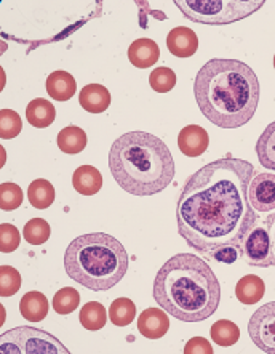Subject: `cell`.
<instances>
[{"instance_id": "obj_1", "label": "cell", "mask_w": 275, "mask_h": 354, "mask_svg": "<svg viewBox=\"0 0 275 354\" xmlns=\"http://www.w3.org/2000/svg\"><path fill=\"white\" fill-rule=\"evenodd\" d=\"M253 175V164L227 156L203 165L186 181L176 223L191 249L207 258L224 247L243 252V242L258 221L248 199Z\"/></svg>"}, {"instance_id": "obj_2", "label": "cell", "mask_w": 275, "mask_h": 354, "mask_svg": "<svg viewBox=\"0 0 275 354\" xmlns=\"http://www.w3.org/2000/svg\"><path fill=\"white\" fill-rule=\"evenodd\" d=\"M258 75L238 59L213 58L193 82L200 113L220 129H238L253 119L259 104Z\"/></svg>"}, {"instance_id": "obj_3", "label": "cell", "mask_w": 275, "mask_h": 354, "mask_svg": "<svg viewBox=\"0 0 275 354\" xmlns=\"http://www.w3.org/2000/svg\"><path fill=\"white\" fill-rule=\"evenodd\" d=\"M157 305L182 322H200L213 316L221 301V284L200 257L173 255L154 281Z\"/></svg>"}, {"instance_id": "obj_4", "label": "cell", "mask_w": 275, "mask_h": 354, "mask_svg": "<svg viewBox=\"0 0 275 354\" xmlns=\"http://www.w3.org/2000/svg\"><path fill=\"white\" fill-rule=\"evenodd\" d=\"M109 169L117 185L135 196H154L175 178V160L159 136L129 131L119 136L109 153Z\"/></svg>"}, {"instance_id": "obj_5", "label": "cell", "mask_w": 275, "mask_h": 354, "mask_svg": "<svg viewBox=\"0 0 275 354\" xmlns=\"http://www.w3.org/2000/svg\"><path fill=\"white\" fill-rule=\"evenodd\" d=\"M64 268L70 279L93 292L119 284L129 271V254L115 237L106 232L79 236L68 245Z\"/></svg>"}, {"instance_id": "obj_6", "label": "cell", "mask_w": 275, "mask_h": 354, "mask_svg": "<svg viewBox=\"0 0 275 354\" xmlns=\"http://www.w3.org/2000/svg\"><path fill=\"white\" fill-rule=\"evenodd\" d=\"M182 17L192 23L224 26L248 18L264 7V0H176Z\"/></svg>"}, {"instance_id": "obj_7", "label": "cell", "mask_w": 275, "mask_h": 354, "mask_svg": "<svg viewBox=\"0 0 275 354\" xmlns=\"http://www.w3.org/2000/svg\"><path fill=\"white\" fill-rule=\"evenodd\" d=\"M2 354H69L70 351L52 333L39 328L21 326L2 333L0 337Z\"/></svg>"}, {"instance_id": "obj_8", "label": "cell", "mask_w": 275, "mask_h": 354, "mask_svg": "<svg viewBox=\"0 0 275 354\" xmlns=\"http://www.w3.org/2000/svg\"><path fill=\"white\" fill-rule=\"evenodd\" d=\"M248 333L259 350L275 354V301L258 308L248 322Z\"/></svg>"}, {"instance_id": "obj_9", "label": "cell", "mask_w": 275, "mask_h": 354, "mask_svg": "<svg viewBox=\"0 0 275 354\" xmlns=\"http://www.w3.org/2000/svg\"><path fill=\"white\" fill-rule=\"evenodd\" d=\"M243 258L249 266L269 268L274 266L271 239L269 232L264 227H253L243 242Z\"/></svg>"}, {"instance_id": "obj_10", "label": "cell", "mask_w": 275, "mask_h": 354, "mask_svg": "<svg viewBox=\"0 0 275 354\" xmlns=\"http://www.w3.org/2000/svg\"><path fill=\"white\" fill-rule=\"evenodd\" d=\"M248 199L256 212L275 210V175L259 174L253 176L249 181Z\"/></svg>"}, {"instance_id": "obj_11", "label": "cell", "mask_w": 275, "mask_h": 354, "mask_svg": "<svg viewBox=\"0 0 275 354\" xmlns=\"http://www.w3.org/2000/svg\"><path fill=\"white\" fill-rule=\"evenodd\" d=\"M170 328V319L164 308H147L138 317V330L149 340H159Z\"/></svg>"}, {"instance_id": "obj_12", "label": "cell", "mask_w": 275, "mask_h": 354, "mask_svg": "<svg viewBox=\"0 0 275 354\" xmlns=\"http://www.w3.org/2000/svg\"><path fill=\"white\" fill-rule=\"evenodd\" d=\"M210 136L200 125H187L178 135V148L187 158H198L208 149Z\"/></svg>"}, {"instance_id": "obj_13", "label": "cell", "mask_w": 275, "mask_h": 354, "mask_svg": "<svg viewBox=\"0 0 275 354\" xmlns=\"http://www.w3.org/2000/svg\"><path fill=\"white\" fill-rule=\"evenodd\" d=\"M167 47L178 58H189L198 50V37L191 28L178 26L168 32Z\"/></svg>"}, {"instance_id": "obj_14", "label": "cell", "mask_w": 275, "mask_h": 354, "mask_svg": "<svg viewBox=\"0 0 275 354\" xmlns=\"http://www.w3.org/2000/svg\"><path fill=\"white\" fill-rule=\"evenodd\" d=\"M79 103L90 114H101L109 109L111 93L99 84H88L80 90Z\"/></svg>"}, {"instance_id": "obj_15", "label": "cell", "mask_w": 275, "mask_h": 354, "mask_svg": "<svg viewBox=\"0 0 275 354\" xmlns=\"http://www.w3.org/2000/svg\"><path fill=\"white\" fill-rule=\"evenodd\" d=\"M160 58V48L152 39H138L129 48V59L135 68L147 69Z\"/></svg>"}, {"instance_id": "obj_16", "label": "cell", "mask_w": 275, "mask_h": 354, "mask_svg": "<svg viewBox=\"0 0 275 354\" xmlns=\"http://www.w3.org/2000/svg\"><path fill=\"white\" fill-rule=\"evenodd\" d=\"M73 185L79 194L95 196L103 188V175L93 165H80L73 175Z\"/></svg>"}, {"instance_id": "obj_17", "label": "cell", "mask_w": 275, "mask_h": 354, "mask_svg": "<svg viewBox=\"0 0 275 354\" xmlns=\"http://www.w3.org/2000/svg\"><path fill=\"white\" fill-rule=\"evenodd\" d=\"M77 92L74 75L66 71H55L47 77V93L56 101H68Z\"/></svg>"}, {"instance_id": "obj_18", "label": "cell", "mask_w": 275, "mask_h": 354, "mask_svg": "<svg viewBox=\"0 0 275 354\" xmlns=\"http://www.w3.org/2000/svg\"><path fill=\"white\" fill-rule=\"evenodd\" d=\"M266 295V284L256 274L243 276L236 286V297L243 305H256Z\"/></svg>"}, {"instance_id": "obj_19", "label": "cell", "mask_w": 275, "mask_h": 354, "mask_svg": "<svg viewBox=\"0 0 275 354\" xmlns=\"http://www.w3.org/2000/svg\"><path fill=\"white\" fill-rule=\"evenodd\" d=\"M48 300L44 293L40 292H28L19 301V311L26 321L40 322L48 315Z\"/></svg>"}, {"instance_id": "obj_20", "label": "cell", "mask_w": 275, "mask_h": 354, "mask_svg": "<svg viewBox=\"0 0 275 354\" xmlns=\"http://www.w3.org/2000/svg\"><path fill=\"white\" fill-rule=\"evenodd\" d=\"M56 109L50 101L44 98H35L26 108L28 122L35 129H47L55 122Z\"/></svg>"}, {"instance_id": "obj_21", "label": "cell", "mask_w": 275, "mask_h": 354, "mask_svg": "<svg viewBox=\"0 0 275 354\" xmlns=\"http://www.w3.org/2000/svg\"><path fill=\"white\" fill-rule=\"evenodd\" d=\"M56 143L64 154H79L86 148L88 140H86L84 129L77 127V125H69V127H64L59 131L56 136Z\"/></svg>"}, {"instance_id": "obj_22", "label": "cell", "mask_w": 275, "mask_h": 354, "mask_svg": "<svg viewBox=\"0 0 275 354\" xmlns=\"http://www.w3.org/2000/svg\"><path fill=\"white\" fill-rule=\"evenodd\" d=\"M259 164L275 171V122L269 124L256 143Z\"/></svg>"}, {"instance_id": "obj_23", "label": "cell", "mask_w": 275, "mask_h": 354, "mask_svg": "<svg viewBox=\"0 0 275 354\" xmlns=\"http://www.w3.org/2000/svg\"><path fill=\"white\" fill-rule=\"evenodd\" d=\"M28 199L30 204H32V207H35V209H39V210L48 209V207L55 202L53 185L50 183L48 180H44V178L34 180L32 183L29 185Z\"/></svg>"}, {"instance_id": "obj_24", "label": "cell", "mask_w": 275, "mask_h": 354, "mask_svg": "<svg viewBox=\"0 0 275 354\" xmlns=\"http://www.w3.org/2000/svg\"><path fill=\"white\" fill-rule=\"evenodd\" d=\"M79 319L86 330H101L108 322V311L99 301H88L80 310Z\"/></svg>"}, {"instance_id": "obj_25", "label": "cell", "mask_w": 275, "mask_h": 354, "mask_svg": "<svg viewBox=\"0 0 275 354\" xmlns=\"http://www.w3.org/2000/svg\"><path fill=\"white\" fill-rule=\"evenodd\" d=\"M211 340L220 346H232L236 345L240 338V328L237 327L236 322L227 321V319H220L213 324L210 328Z\"/></svg>"}, {"instance_id": "obj_26", "label": "cell", "mask_w": 275, "mask_h": 354, "mask_svg": "<svg viewBox=\"0 0 275 354\" xmlns=\"http://www.w3.org/2000/svg\"><path fill=\"white\" fill-rule=\"evenodd\" d=\"M136 306L130 298H117L109 308V319L117 327H125L135 321Z\"/></svg>"}, {"instance_id": "obj_27", "label": "cell", "mask_w": 275, "mask_h": 354, "mask_svg": "<svg viewBox=\"0 0 275 354\" xmlns=\"http://www.w3.org/2000/svg\"><path fill=\"white\" fill-rule=\"evenodd\" d=\"M80 305V293L73 287H64L55 293L53 297V310L58 315H70L77 310Z\"/></svg>"}, {"instance_id": "obj_28", "label": "cell", "mask_w": 275, "mask_h": 354, "mask_svg": "<svg viewBox=\"0 0 275 354\" xmlns=\"http://www.w3.org/2000/svg\"><path fill=\"white\" fill-rule=\"evenodd\" d=\"M52 230L47 220L44 218H32L29 220L23 230V236L30 245H42L50 239Z\"/></svg>"}, {"instance_id": "obj_29", "label": "cell", "mask_w": 275, "mask_h": 354, "mask_svg": "<svg viewBox=\"0 0 275 354\" xmlns=\"http://www.w3.org/2000/svg\"><path fill=\"white\" fill-rule=\"evenodd\" d=\"M23 130V122L19 114L15 113L13 109H2L0 111V138L12 140L18 136Z\"/></svg>"}, {"instance_id": "obj_30", "label": "cell", "mask_w": 275, "mask_h": 354, "mask_svg": "<svg viewBox=\"0 0 275 354\" xmlns=\"http://www.w3.org/2000/svg\"><path fill=\"white\" fill-rule=\"evenodd\" d=\"M21 274L17 268L12 266H0V295L12 297L21 289Z\"/></svg>"}, {"instance_id": "obj_31", "label": "cell", "mask_w": 275, "mask_h": 354, "mask_svg": "<svg viewBox=\"0 0 275 354\" xmlns=\"http://www.w3.org/2000/svg\"><path fill=\"white\" fill-rule=\"evenodd\" d=\"M151 88L157 93H168L175 88L176 74L170 68H157L149 75Z\"/></svg>"}, {"instance_id": "obj_32", "label": "cell", "mask_w": 275, "mask_h": 354, "mask_svg": "<svg viewBox=\"0 0 275 354\" xmlns=\"http://www.w3.org/2000/svg\"><path fill=\"white\" fill-rule=\"evenodd\" d=\"M23 189L17 183L0 185V209L5 212L17 210L23 204Z\"/></svg>"}, {"instance_id": "obj_33", "label": "cell", "mask_w": 275, "mask_h": 354, "mask_svg": "<svg viewBox=\"0 0 275 354\" xmlns=\"http://www.w3.org/2000/svg\"><path fill=\"white\" fill-rule=\"evenodd\" d=\"M21 236L17 226L10 223L0 225V252L2 254H12L19 247Z\"/></svg>"}, {"instance_id": "obj_34", "label": "cell", "mask_w": 275, "mask_h": 354, "mask_svg": "<svg viewBox=\"0 0 275 354\" xmlns=\"http://www.w3.org/2000/svg\"><path fill=\"white\" fill-rule=\"evenodd\" d=\"M184 354H213V346L207 338L193 337L186 343Z\"/></svg>"}, {"instance_id": "obj_35", "label": "cell", "mask_w": 275, "mask_h": 354, "mask_svg": "<svg viewBox=\"0 0 275 354\" xmlns=\"http://www.w3.org/2000/svg\"><path fill=\"white\" fill-rule=\"evenodd\" d=\"M242 255H243V252L236 249V247H224V249L216 250L215 254H211L208 258H211V260H215L218 263H226V265H231V263L237 261Z\"/></svg>"}, {"instance_id": "obj_36", "label": "cell", "mask_w": 275, "mask_h": 354, "mask_svg": "<svg viewBox=\"0 0 275 354\" xmlns=\"http://www.w3.org/2000/svg\"><path fill=\"white\" fill-rule=\"evenodd\" d=\"M266 230L269 232V239H271V252H272V260L275 266V212L266 218Z\"/></svg>"}, {"instance_id": "obj_37", "label": "cell", "mask_w": 275, "mask_h": 354, "mask_svg": "<svg viewBox=\"0 0 275 354\" xmlns=\"http://www.w3.org/2000/svg\"><path fill=\"white\" fill-rule=\"evenodd\" d=\"M274 68H275V55H274Z\"/></svg>"}]
</instances>
